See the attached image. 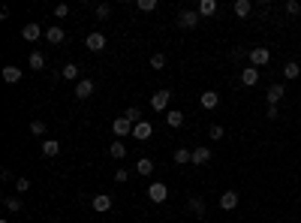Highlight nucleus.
<instances>
[{
  "mask_svg": "<svg viewBox=\"0 0 301 223\" xmlns=\"http://www.w3.org/2000/svg\"><path fill=\"white\" fill-rule=\"evenodd\" d=\"M148 199H151V202H157V205H163V202L169 199V187L163 184V181H154V184L148 187Z\"/></svg>",
  "mask_w": 301,
  "mask_h": 223,
  "instance_id": "obj_1",
  "label": "nucleus"
},
{
  "mask_svg": "<svg viewBox=\"0 0 301 223\" xmlns=\"http://www.w3.org/2000/svg\"><path fill=\"white\" fill-rule=\"evenodd\" d=\"M247 58H250V66H256V69L271 64V52H268V48H250Z\"/></svg>",
  "mask_w": 301,
  "mask_h": 223,
  "instance_id": "obj_2",
  "label": "nucleus"
},
{
  "mask_svg": "<svg viewBox=\"0 0 301 223\" xmlns=\"http://www.w3.org/2000/svg\"><path fill=\"white\" fill-rule=\"evenodd\" d=\"M169 100H172V91H166V88H163V91H157V94L151 96V109H154V112H166Z\"/></svg>",
  "mask_w": 301,
  "mask_h": 223,
  "instance_id": "obj_3",
  "label": "nucleus"
},
{
  "mask_svg": "<svg viewBox=\"0 0 301 223\" xmlns=\"http://www.w3.org/2000/svg\"><path fill=\"white\" fill-rule=\"evenodd\" d=\"M94 91H97L94 79H78V82H75V96H78V100H88Z\"/></svg>",
  "mask_w": 301,
  "mask_h": 223,
  "instance_id": "obj_4",
  "label": "nucleus"
},
{
  "mask_svg": "<svg viewBox=\"0 0 301 223\" xmlns=\"http://www.w3.org/2000/svg\"><path fill=\"white\" fill-rule=\"evenodd\" d=\"M178 24L187 28V31H193V28L199 24V12H196V9H184V12L178 15Z\"/></svg>",
  "mask_w": 301,
  "mask_h": 223,
  "instance_id": "obj_5",
  "label": "nucleus"
},
{
  "mask_svg": "<svg viewBox=\"0 0 301 223\" xmlns=\"http://www.w3.org/2000/svg\"><path fill=\"white\" fill-rule=\"evenodd\" d=\"M112 133H115L118 139H124V136H133V124H130L127 118H115V121H112Z\"/></svg>",
  "mask_w": 301,
  "mask_h": 223,
  "instance_id": "obj_6",
  "label": "nucleus"
},
{
  "mask_svg": "<svg viewBox=\"0 0 301 223\" xmlns=\"http://www.w3.org/2000/svg\"><path fill=\"white\" fill-rule=\"evenodd\" d=\"M85 45L97 55V52H102V48H105V36H102L100 31H91V33H88V39H85Z\"/></svg>",
  "mask_w": 301,
  "mask_h": 223,
  "instance_id": "obj_7",
  "label": "nucleus"
},
{
  "mask_svg": "<svg viewBox=\"0 0 301 223\" xmlns=\"http://www.w3.org/2000/svg\"><path fill=\"white\" fill-rule=\"evenodd\" d=\"M91 208H94V211H100V214L112 211V196H108V193H97V196H94V202H91Z\"/></svg>",
  "mask_w": 301,
  "mask_h": 223,
  "instance_id": "obj_8",
  "label": "nucleus"
},
{
  "mask_svg": "<svg viewBox=\"0 0 301 223\" xmlns=\"http://www.w3.org/2000/svg\"><path fill=\"white\" fill-rule=\"evenodd\" d=\"M283 96H286V88H283L280 82H277V85H271V88L265 91V100H268V106H277V103H280Z\"/></svg>",
  "mask_w": 301,
  "mask_h": 223,
  "instance_id": "obj_9",
  "label": "nucleus"
},
{
  "mask_svg": "<svg viewBox=\"0 0 301 223\" xmlns=\"http://www.w3.org/2000/svg\"><path fill=\"white\" fill-rule=\"evenodd\" d=\"M238 202H241V196H238L235 190H226L223 196H220V208H223V211H235Z\"/></svg>",
  "mask_w": 301,
  "mask_h": 223,
  "instance_id": "obj_10",
  "label": "nucleus"
},
{
  "mask_svg": "<svg viewBox=\"0 0 301 223\" xmlns=\"http://www.w3.org/2000/svg\"><path fill=\"white\" fill-rule=\"evenodd\" d=\"M151 136H154L151 121H142V124H135V127H133V139H139V142H148Z\"/></svg>",
  "mask_w": 301,
  "mask_h": 223,
  "instance_id": "obj_11",
  "label": "nucleus"
},
{
  "mask_svg": "<svg viewBox=\"0 0 301 223\" xmlns=\"http://www.w3.org/2000/svg\"><path fill=\"white\" fill-rule=\"evenodd\" d=\"M241 82H244L247 88L259 85V69H256V66H244V69H241Z\"/></svg>",
  "mask_w": 301,
  "mask_h": 223,
  "instance_id": "obj_12",
  "label": "nucleus"
},
{
  "mask_svg": "<svg viewBox=\"0 0 301 223\" xmlns=\"http://www.w3.org/2000/svg\"><path fill=\"white\" fill-rule=\"evenodd\" d=\"M21 36H24L28 42H36V39L42 36V24H36V21H31V24H24V28H21Z\"/></svg>",
  "mask_w": 301,
  "mask_h": 223,
  "instance_id": "obj_13",
  "label": "nucleus"
},
{
  "mask_svg": "<svg viewBox=\"0 0 301 223\" xmlns=\"http://www.w3.org/2000/svg\"><path fill=\"white\" fill-rule=\"evenodd\" d=\"M199 106L202 109H217V106H220V94H217V91H205V94L199 96Z\"/></svg>",
  "mask_w": 301,
  "mask_h": 223,
  "instance_id": "obj_14",
  "label": "nucleus"
},
{
  "mask_svg": "<svg viewBox=\"0 0 301 223\" xmlns=\"http://www.w3.org/2000/svg\"><path fill=\"white\" fill-rule=\"evenodd\" d=\"M45 39H48L51 45H61V42L67 39V33H64V28H58V24H54V28H48V31H45Z\"/></svg>",
  "mask_w": 301,
  "mask_h": 223,
  "instance_id": "obj_15",
  "label": "nucleus"
},
{
  "mask_svg": "<svg viewBox=\"0 0 301 223\" xmlns=\"http://www.w3.org/2000/svg\"><path fill=\"white\" fill-rule=\"evenodd\" d=\"M232 9H235V15H238V18H247V15L253 12V3H250V0H235Z\"/></svg>",
  "mask_w": 301,
  "mask_h": 223,
  "instance_id": "obj_16",
  "label": "nucleus"
},
{
  "mask_svg": "<svg viewBox=\"0 0 301 223\" xmlns=\"http://www.w3.org/2000/svg\"><path fill=\"white\" fill-rule=\"evenodd\" d=\"M3 82H9V85H15V82H21V69L15 64L3 66Z\"/></svg>",
  "mask_w": 301,
  "mask_h": 223,
  "instance_id": "obj_17",
  "label": "nucleus"
},
{
  "mask_svg": "<svg viewBox=\"0 0 301 223\" xmlns=\"http://www.w3.org/2000/svg\"><path fill=\"white\" fill-rule=\"evenodd\" d=\"M208 160H211V148H208V145H202V148L193 151V166H205Z\"/></svg>",
  "mask_w": 301,
  "mask_h": 223,
  "instance_id": "obj_18",
  "label": "nucleus"
},
{
  "mask_svg": "<svg viewBox=\"0 0 301 223\" xmlns=\"http://www.w3.org/2000/svg\"><path fill=\"white\" fill-rule=\"evenodd\" d=\"M58 151H61V142L58 139H45L42 142V154L45 157H58Z\"/></svg>",
  "mask_w": 301,
  "mask_h": 223,
  "instance_id": "obj_19",
  "label": "nucleus"
},
{
  "mask_svg": "<svg viewBox=\"0 0 301 223\" xmlns=\"http://www.w3.org/2000/svg\"><path fill=\"white\" fill-rule=\"evenodd\" d=\"M196 12H199V15H205V18H211V15L217 12V0H202Z\"/></svg>",
  "mask_w": 301,
  "mask_h": 223,
  "instance_id": "obj_20",
  "label": "nucleus"
},
{
  "mask_svg": "<svg viewBox=\"0 0 301 223\" xmlns=\"http://www.w3.org/2000/svg\"><path fill=\"white\" fill-rule=\"evenodd\" d=\"M124 118H127V121H130V124H142V121H145V118H142V109H139V106H130V109H127V112H124Z\"/></svg>",
  "mask_w": 301,
  "mask_h": 223,
  "instance_id": "obj_21",
  "label": "nucleus"
},
{
  "mask_svg": "<svg viewBox=\"0 0 301 223\" xmlns=\"http://www.w3.org/2000/svg\"><path fill=\"white\" fill-rule=\"evenodd\" d=\"M135 172H139V175H145V178H148V175H151V172H154V160L142 157V160H139V163H135Z\"/></svg>",
  "mask_w": 301,
  "mask_h": 223,
  "instance_id": "obj_22",
  "label": "nucleus"
},
{
  "mask_svg": "<svg viewBox=\"0 0 301 223\" xmlns=\"http://www.w3.org/2000/svg\"><path fill=\"white\" fill-rule=\"evenodd\" d=\"M166 124L169 127H181V124H184V112H178V109L166 112Z\"/></svg>",
  "mask_w": 301,
  "mask_h": 223,
  "instance_id": "obj_23",
  "label": "nucleus"
},
{
  "mask_svg": "<svg viewBox=\"0 0 301 223\" xmlns=\"http://www.w3.org/2000/svg\"><path fill=\"white\" fill-rule=\"evenodd\" d=\"M301 76V66L295 64V61H289V64L283 66V79H289V82H292V79H298Z\"/></svg>",
  "mask_w": 301,
  "mask_h": 223,
  "instance_id": "obj_24",
  "label": "nucleus"
},
{
  "mask_svg": "<svg viewBox=\"0 0 301 223\" xmlns=\"http://www.w3.org/2000/svg\"><path fill=\"white\" fill-rule=\"evenodd\" d=\"M190 211H193L196 217H205V199H202V196H193V199H190Z\"/></svg>",
  "mask_w": 301,
  "mask_h": 223,
  "instance_id": "obj_25",
  "label": "nucleus"
},
{
  "mask_svg": "<svg viewBox=\"0 0 301 223\" xmlns=\"http://www.w3.org/2000/svg\"><path fill=\"white\" fill-rule=\"evenodd\" d=\"M61 76H64L67 82H78V66H75V64H64Z\"/></svg>",
  "mask_w": 301,
  "mask_h": 223,
  "instance_id": "obj_26",
  "label": "nucleus"
},
{
  "mask_svg": "<svg viewBox=\"0 0 301 223\" xmlns=\"http://www.w3.org/2000/svg\"><path fill=\"white\" fill-rule=\"evenodd\" d=\"M28 64H31V69H42V66H45V55H42V52H31Z\"/></svg>",
  "mask_w": 301,
  "mask_h": 223,
  "instance_id": "obj_27",
  "label": "nucleus"
},
{
  "mask_svg": "<svg viewBox=\"0 0 301 223\" xmlns=\"http://www.w3.org/2000/svg\"><path fill=\"white\" fill-rule=\"evenodd\" d=\"M3 205H6L9 211H21V208H24V202H21V196H6V199H3Z\"/></svg>",
  "mask_w": 301,
  "mask_h": 223,
  "instance_id": "obj_28",
  "label": "nucleus"
},
{
  "mask_svg": "<svg viewBox=\"0 0 301 223\" xmlns=\"http://www.w3.org/2000/svg\"><path fill=\"white\" fill-rule=\"evenodd\" d=\"M175 163H178V166H184V163H193V151H187V148H178V151H175Z\"/></svg>",
  "mask_w": 301,
  "mask_h": 223,
  "instance_id": "obj_29",
  "label": "nucleus"
},
{
  "mask_svg": "<svg viewBox=\"0 0 301 223\" xmlns=\"http://www.w3.org/2000/svg\"><path fill=\"white\" fill-rule=\"evenodd\" d=\"M108 154H112L115 160H121L124 154H127V145H124V142H115V145H108Z\"/></svg>",
  "mask_w": 301,
  "mask_h": 223,
  "instance_id": "obj_30",
  "label": "nucleus"
},
{
  "mask_svg": "<svg viewBox=\"0 0 301 223\" xmlns=\"http://www.w3.org/2000/svg\"><path fill=\"white\" fill-rule=\"evenodd\" d=\"M45 130H48L45 121H31V133H34V136H45Z\"/></svg>",
  "mask_w": 301,
  "mask_h": 223,
  "instance_id": "obj_31",
  "label": "nucleus"
},
{
  "mask_svg": "<svg viewBox=\"0 0 301 223\" xmlns=\"http://www.w3.org/2000/svg\"><path fill=\"white\" fill-rule=\"evenodd\" d=\"M151 66H154V69H163V66H166V55H163V52L151 55Z\"/></svg>",
  "mask_w": 301,
  "mask_h": 223,
  "instance_id": "obj_32",
  "label": "nucleus"
},
{
  "mask_svg": "<svg viewBox=\"0 0 301 223\" xmlns=\"http://www.w3.org/2000/svg\"><path fill=\"white\" fill-rule=\"evenodd\" d=\"M208 136H211V142L223 139V127H220V124H211V127H208Z\"/></svg>",
  "mask_w": 301,
  "mask_h": 223,
  "instance_id": "obj_33",
  "label": "nucleus"
},
{
  "mask_svg": "<svg viewBox=\"0 0 301 223\" xmlns=\"http://www.w3.org/2000/svg\"><path fill=\"white\" fill-rule=\"evenodd\" d=\"M108 15H112V6H108V3H100V6H97V18H100V21H105Z\"/></svg>",
  "mask_w": 301,
  "mask_h": 223,
  "instance_id": "obj_34",
  "label": "nucleus"
},
{
  "mask_svg": "<svg viewBox=\"0 0 301 223\" xmlns=\"http://www.w3.org/2000/svg\"><path fill=\"white\" fill-rule=\"evenodd\" d=\"M15 190L28 193V190H31V178H15Z\"/></svg>",
  "mask_w": 301,
  "mask_h": 223,
  "instance_id": "obj_35",
  "label": "nucleus"
},
{
  "mask_svg": "<svg viewBox=\"0 0 301 223\" xmlns=\"http://www.w3.org/2000/svg\"><path fill=\"white\" fill-rule=\"evenodd\" d=\"M139 9L142 12H154L157 9V0H139Z\"/></svg>",
  "mask_w": 301,
  "mask_h": 223,
  "instance_id": "obj_36",
  "label": "nucleus"
},
{
  "mask_svg": "<svg viewBox=\"0 0 301 223\" xmlns=\"http://www.w3.org/2000/svg\"><path fill=\"white\" fill-rule=\"evenodd\" d=\"M286 12H289V15H298L301 3H298V0H286Z\"/></svg>",
  "mask_w": 301,
  "mask_h": 223,
  "instance_id": "obj_37",
  "label": "nucleus"
},
{
  "mask_svg": "<svg viewBox=\"0 0 301 223\" xmlns=\"http://www.w3.org/2000/svg\"><path fill=\"white\" fill-rule=\"evenodd\" d=\"M54 15H58V18H67L69 15V3H58V6H54Z\"/></svg>",
  "mask_w": 301,
  "mask_h": 223,
  "instance_id": "obj_38",
  "label": "nucleus"
},
{
  "mask_svg": "<svg viewBox=\"0 0 301 223\" xmlns=\"http://www.w3.org/2000/svg\"><path fill=\"white\" fill-rule=\"evenodd\" d=\"M115 181H118V184H127V181H130V172H127V169H118V172H115Z\"/></svg>",
  "mask_w": 301,
  "mask_h": 223,
  "instance_id": "obj_39",
  "label": "nucleus"
},
{
  "mask_svg": "<svg viewBox=\"0 0 301 223\" xmlns=\"http://www.w3.org/2000/svg\"><path fill=\"white\" fill-rule=\"evenodd\" d=\"M268 121H277V118H280V112H277V106H268Z\"/></svg>",
  "mask_w": 301,
  "mask_h": 223,
  "instance_id": "obj_40",
  "label": "nucleus"
},
{
  "mask_svg": "<svg viewBox=\"0 0 301 223\" xmlns=\"http://www.w3.org/2000/svg\"><path fill=\"white\" fill-rule=\"evenodd\" d=\"M0 223H9V220H0Z\"/></svg>",
  "mask_w": 301,
  "mask_h": 223,
  "instance_id": "obj_41",
  "label": "nucleus"
}]
</instances>
